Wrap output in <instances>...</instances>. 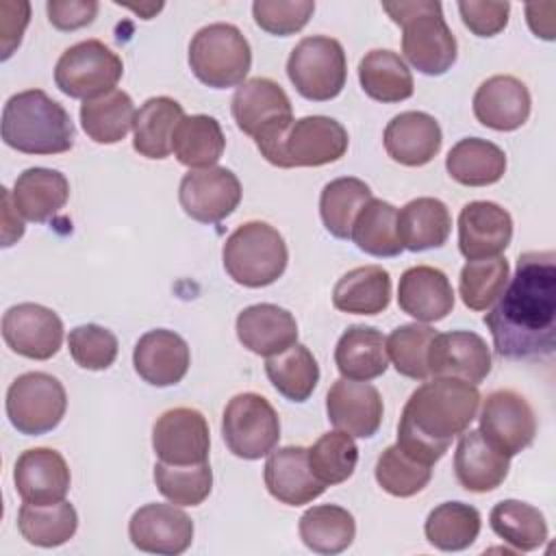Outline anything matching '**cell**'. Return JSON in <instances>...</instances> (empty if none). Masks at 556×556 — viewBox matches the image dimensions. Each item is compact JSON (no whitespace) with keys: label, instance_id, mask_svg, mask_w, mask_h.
I'll use <instances>...</instances> for the list:
<instances>
[{"label":"cell","instance_id":"cell-5","mask_svg":"<svg viewBox=\"0 0 556 556\" xmlns=\"http://www.w3.org/2000/svg\"><path fill=\"white\" fill-rule=\"evenodd\" d=\"M237 128L250 135L263 159L276 167L282 163V141L293 124L291 100L271 78L241 83L230 102Z\"/></svg>","mask_w":556,"mask_h":556},{"label":"cell","instance_id":"cell-10","mask_svg":"<svg viewBox=\"0 0 556 556\" xmlns=\"http://www.w3.org/2000/svg\"><path fill=\"white\" fill-rule=\"evenodd\" d=\"M222 437L237 458L258 460L278 445V413L269 400L258 393H237L224 408Z\"/></svg>","mask_w":556,"mask_h":556},{"label":"cell","instance_id":"cell-33","mask_svg":"<svg viewBox=\"0 0 556 556\" xmlns=\"http://www.w3.org/2000/svg\"><path fill=\"white\" fill-rule=\"evenodd\" d=\"M389 302L391 276L382 265L354 267L332 289V306L350 315H378Z\"/></svg>","mask_w":556,"mask_h":556},{"label":"cell","instance_id":"cell-30","mask_svg":"<svg viewBox=\"0 0 556 556\" xmlns=\"http://www.w3.org/2000/svg\"><path fill=\"white\" fill-rule=\"evenodd\" d=\"M11 193L15 208L24 219L43 224L65 206L70 182L59 169L28 167L15 178Z\"/></svg>","mask_w":556,"mask_h":556},{"label":"cell","instance_id":"cell-12","mask_svg":"<svg viewBox=\"0 0 556 556\" xmlns=\"http://www.w3.org/2000/svg\"><path fill=\"white\" fill-rule=\"evenodd\" d=\"M480 432L495 450L515 456L534 441L536 417L521 393L497 389L482 402Z\"/></svg>","mask_w":556,"mask_h":556},{"label":"cell","instance_id":"cell-53","mask_svg":"<svg viewBox=\"0 0 556 556\" xmlns=\"http://www.w3.org/2000/svg\"><path fill=\"white\" fill-rule=\"evenodd\" d=\"M30 22V4L0 0V59L7 61L22 43L24 30Z\"/></svg>","mask_w":556,"mask_h":556},{"label":"cell","instance_id":"cell-7","mask_svg":"<svg viewBox=\"0 0 556 556\" xmlns=\"http://www.w3.org/2000/svg\"><path fill=\"white\" fill-rule=\"evenodd\" d=\"M252 65V50L243 33L226 22L200 28L189 43V67L200 83L213 89H228L245 83Z\"/></svg>","mask_w":556,"mask_h":556},{"label":"cell","instance_id":"cell-32","mask_svg":"<svg viewBox=\"0 0 556 556\" xmlns=\"http://www.w3.org/2000/svg\"><path fill=\"white\" fill-rule=\"evenodd\" d=\"M452 215L439 198H415L397 211V237L404 250L424 252L445 245Z\"/></svg>","mask_w":556,"mask_h":556},{"label":"cell","instance_id":"cell-46","mask_svg":"<svg viewBox=\"0 0 556 556\" xmlns=\"http://www.w3.org/2000/svg\"><path fill=\"white\" fill-rule=\"evenodd\" d=\"M306 452L313 476L326 486L345 482L358 463V447L354 437L341 430L321 434Z\"/></svg>","mask_w":556,"mask_h":556},{"label":"cell","instance_id":"cell-18","mask_svg":"<svg viewBox=\"0 0 556 556\" xmlns=\"http://www.w3.org/2000/svg\"><path fill=\"white\" fill-rule=\"evenodd\" d=\"M491 365L486 341L469 330L437 332L428 350V369L434 378H458L478 384L491 374Z\"/></svg>","mask_w":556,"mask_h":556},{"label":"cell","instance_id":"cell-16","mask_svg":"<svg viewBox=\"0 0 556 556\" xmlns=\"http://www.w3.org/2000/svg\"><path fill=\"white\" fill-rule=\"evenodd\" d=\"M2 339L24 358L48 361L61 350L63 321L48 306L22 302L2 315Z\"/></svg>","mask_w":556,"mask_h":556},{"label":"cell","instance_id":"cell-35","mask_svg":"<svg viewBox=\"0 0 556 556\" xmlns=\"http://www.w3.org/2000/svg\"><path fill=\"white\" fill-rule=\"evenodd\" d=\"M358 80L363 91L384 104L408 100L415 91L413 74L404 59L393 50H369L358 63Z\"/></svg>","mask_w":556,"mask_h":556},{"label":"cell","instance_id":"cell-40","mask_svg":"<svg viewBox=\"0 0 556 556\" xmlns=\"http://www.w3.org/2000/svg\"><path fill=\"white\" fill-rule=\"evenodd\" d=\"M265 374L271 387L289 402H306L319 382V365L302 343H293L285 352L269 356L265 361Z\"/></svg>","mask_w":556,"mask_h":556},{"label":"cell","instance_id":"cell-37","mask_svg":"<svg viewBox=\"0 0 556 556\" xmlns=\"http://www.w3.org/2000/svg\"><path fill=\"white\" fill-rule=\"evenodd\" d=\"M226 148L219 122L211 115H185L176 126L172 152L176 161L189 169L213 167Z\"/></svg>","mask_w":556,"mask_h":556},{"label":"cell","instance_id":"cell-31","mask_svg":"<svg viewBox=\"0 0 556 556\" xmlns=\"http://www.w3.org/2000/svg\"><path fill=\"white\" fill-rule=\"evenodd\" d=\"M185 117L182 104L167 96L148 98L132 122V148L146 159H167L176 126Z\"/></svg>","mask_w":556,"mask_h":556},{"label":"cell","instance_id":"cell-44","mask_svg":"<svg viewBox=\"0 0 556 556\" xmlns=\"http://www.w3.org/2000/svg\"><path fill=\"white\" fill-rule=\"evenodd\" d=\"M371 198L369 185L361 178L343 176L330 180L319 195V215L326 230L337 239H350L356 215Z\"/></svg>","mask_w":556,"mask_h":556},{"label":"cell","instance_id":"cell-8","mask_svg":"<svg viewBox=\"0 0 556 556\" xmlns=\"http://www.w3.org/2000/svg\"><path fill=\"white\" fill-rule=\"evenodd\" d=\"M287 76L306 100L326 102L337 98L348 78L343 46L326 35L304 37L287 59Z\"/></svg>","mask_w":556,"mask_h":556},{"label":"cell","instance_id":"cell-1","mask_svg":"<svg viewBox=\"0 0 556 556\" xmlns=\"http://www.w3.org/2000/svg\"><path fill=\"white\" fill-rule=\"evenodd\" d=\"M493 348L510 361L552 356L556 348V254L523 252L497 302L484 315Z\"/></svg>","mask_w":556,"mask_h":556},{"label":"cell","instance_id":"cell-41","mask_svg":"<svg viewBox=\"0 0 556 556\" xmlns=\"http://www.w3.org/2000/svg\"><path fill=\"white\" fill-rule=\"evenodd\" d=\"M493 532L517 552H534L547 541L543 513L521 500H502L489 515Z\"/></svg>","mask_w":556,"mask_h":556},{"label":"cell","instance_id":"cell-4","mask_svg":"<svg viewBox=\"0 0 556 556\" xmlns=\"http://www.w3.org/2000/svg\"><path fill=\"white\" fill-rule=\"evenodd\" d=\"M382 9L402 26V52L426 76H441L456 63L458 46L437 0L384 2Z\"/></svg>","mask_w":556,"mask_h":556},{"label":"cell","instance_id":"cell-36","mask_svg":"<svg viewBox=\"0 0 556 556\" xmlns=\"http://www.w3.org/2000/svg\"><path fill=\"white\" fill-rule=\"evenodd\" d=\"M300 539L302 543L324 556L345 552L356 536V521L352 513L337 504L311 506L300 517Z\"/></svg>","mask_w":556,"mask_h":556},{"label":"cell","instance_id":"cell-48","mask_svg":"<svg viewBox=\"0 0 556 556\" xmlns=\"http://www.w3.org/2000/svg\"><path fill=\"white\" fill-rule=\"evenodd\" d=\"M154 482L163 497L176 506H198L213 489V471L208 463L200 465H154Z\"/></svg>","mask_w":556,"mask_h":556},{"label":"cell","instance_id":"cell-2","mask_svg":"<svg viewBox=\"0 0 556 556\" xmlns=\"http://www.w3.org/2000/svg\"><path fill=\"white\" fill-rule=\"evenodd\" d=\"M480 391L458 378H434L417 387L397 424V445L424 465L439 463L476 419Z\"/></svg>","mask_w":556,"mask_h":556},{"label":"cell","instance_id":"cell-3","mask_svg":"<svg viewBox=\"0 0 556 556\" xmlns=\"http://www.w3.org/2000/svg\"><path fill=\"white\" fill-rule=\"evenodd\" d=\"M70 113L41 89L11 96L2 109V141L24 154H61L74 146Z\"/></svg>","mask_w":556,"mask_h":556},{"label":"cell","instance_id":"cell-39","mask_svg":"<svg viewBox=\"0 0 556 556\" xmlns=\"http://www.w3.org/2000/svg\"><path fill=\"white\" fill-rule=\"evenodd\" d=\"M76 528L78 513L65 500L54 504L24 502L17 513V530L22 539L37 547H59L76 534Z\"/></svg>","mask_w":556,"mask_h":556},{"label":"cell","instance_id":"cell-13","mask_svg":"<svg viewBox=\"0 0 556 556\" xmlns=\"http://www.w3.org/2000/svg\"><path fill=\"white\" fill-rule=\"evenodd\" d=\"M152 447L156 458L167 465L208 463L211 432L206 417L189 406L165 410L152 426Z\"/></svg>","mask_w":556,"mask_h":556},{"label":"cell","instance_id":"cell-43","mask_svg":"<svg viewBox=\"0 0 556 556\" xmlns=\"http://www.w3.org/2000/svg\"><path fill=\"white\" fill-rule=\"evenodd\" d=\"M480 513L465 502H443L430 510L424 532L430 545L441 552H463L480 534Z\"/></svg>","mask_w":556,"mask_h":556},{"label":"cell","instance_id":"cell-38","mask_svg":"<svg viewBox=\"0 0 556 556\" xmlns=\"http://www.w3.org/2000/svg\"><path fill=\"white\" fill-rule=\"evenodd\" d=\"M132 98L122 89H111L96 98L83 100L80 124L85 135L96 143L122 141L135 122Z\"/></svg>","mask_w":556,"mask_h":556},{"label":"cell","instance_id":"cell-9","mask_svg":"<svg viewBox=\"0 0 556 556\" xmlns=\"http://www.w3.org/2000/svg\"><path fill=\"white\" fill-rule=\"evenodd\" d=\"M4 404L7 417L20 434L39 437L54 430L65 417L67 393L52 374L28 371L9 384Z\"/></svg>","mask_w":556,"mask_h":556},{"label":"cell","instance_id":"cell-52","mask_svg":"<svg viewBox=\"0 0 556 556\" xmlns=\"http://www.w3.org/2000/svg\"><path fill=\"white\" fill-rule=\"evenodd\" d=\"M463 24L476 37H495L508 24L510 2H480V0H460L458 2Z\"/></svg>","mask_w":556,"mask_h":556},{"label":"cell","instance_id":"cell-21","mask_svg":"<svg viewBox=\"0 0 556 556\" xmlns=\"http://www.w3.org/2000/svg\"><path fill=\"white\" fill-rule=\"evenodd\" d=\"M13 482L24 502L54 504L65 500L72 476L61 452L52 447H30L17 456Z\"/></svg>","mask_w":556,"mask_h":556},{"label":"cell","instance_id":"cell-28","mask_svg":"<svg viewBox=\"0 0 556 556\" xmlns=\"http://www.w3.org/2000/svg\"><path fill=\"white\" fill-rule=\"evenodd\" d=\"M510 469V456L495 450L480 430H465L454 452L456 480L465 491L489 493L497 489Z\"/></svg>","mask_w":556,"mask_h":556},{"label":"cell","instance_id":"cell-6","mask_svg":"<svg viewBox=\"0 0 556 556\" xmlns=\"http://www.w3.org/2000/svg\"><path fill=\"white\" fill-rule=\"evenodd\" d=\"M222 261L237 285L261 289L285 274L289 250L282 235L267 222H245L226 239Z\"/></svg>","mask_w":556,"mask_h":556},{"label":"cell","instance_id":"cell-26","mask_svg":"<svg viewBox=\"0 0 556 556\" xmlns=\"http://www.w3.org/2000/svg\"><path fill=\"white\" fill-rule=\"evenodd\" d=\"M397 304L417 321H441L454 308V289L439 267L415 265L400 278Z\"/></svg>","mask_w":556,"mask_h":556},{"label":"cell","instance_id":"cell-14","mask_svg":"<svg viewBox=\"0 0 556 556\" xmlns=\"http://www.w3.org/2000/svg\"><path fill=\"white\" fill-rule=\"evenodd\" d=\"M348 130L328 115H306L293 119L282 141L280 167H321L339 161L348 152Z\"/></svg>","mask_w":556,"mask_h":556},{"label":"cell","instance_id":"cell-24","mask_svg":"<svg viewBox=\"0 0 556 556\" xmlns=\"http://www.w3.org/2000/svg\"><path fill=\"white\" fill-rule=\"evenodd\" d=\"M263 478L269 495L287 506L311 504L326 491V484L313 476L308 467V452L302 445L271 450Z\"/></svg>","mask_w":556,"mask_h":556},{"label":"cell","instance_id":"cell-51","mask_svg":"<svg viewBox=\"0 0 556 556\" xmlns=\"http://www.w3.org/2000/svg\"><path fill=\"white\" fill-rule=\"evenodd\" d=\"M315 11L313 0H256L252 4L254 22L261 30L278 37L300 33Z\"/></svg>","mask_w":556,"mask_h":556},{"label":"cell","instance_id":"cell-22","mask_svg":"<svg viewBox=\"0 0 556 556\" xmlns=\"http://www.w3.org/2000/svg\"><path fill=\"white\" fill-rule=\"evenodd\" d=\"M189 363L191 354L187 341L165 328L148 330L132 350L135 371L152 387L178 384L187 376Z\"/></svg>","mask_w":556,"mask_h":556},{"label":"cell","instance_id":"cell-55","mask_svg":"<svg viewBox=\"0 0 556 556\" xmlns=\"http://www.w3.org/2000/svg\"><path fill=\"white\" fill-rule=\"evenodd\" d=\"M24 235V219L15 208L13 193L2 187V248L13 245Z\"/></svg>","mask_w":556,"mask_h":556},{"label":"cell","instance_id":"cell-54","mask_svg":"<svg viewBox=\"0 0 556 556\" xmlns=\"http://www.w3.org/2000/svg\"><path fill=\"white\" fill-rule=\"evenodd\" d=\"M98 7L96 0H48L46 13L54 28L78 30L96 20Z\"/></svg>","mask_w":556,"mask_h":556},{"label":"cell","instance_id":"cell-25","mask_svg":"<svg viewBox=\"0 0 556 556\" xmlns=\"http://www.w3.org/2000/svg\"><path fill=\"white\" fill-rule=\"evenodd\" d=\"M387 154L406 167H421L430 163L443 143L439 122L424 111H404L395 115L384 128Z\"/></svg>","mask_w":556,"mask_h":556},{"label":"cell","instance_id":"cell-11","mask_svg":"<svg viewBox=\"0 0 556 556\" xmlns=\"http://www.w3.org/2000/svg\"><path fill=\"white\" fill-rule=\"evenodd\" d=\"M122 74V59L100 39H85L70 46L54 65L56 87L65 96L80 100L115 89Z\"/></svg>","mask_w":556,"mask_h":556},{"label":"cell","instance_id":"cell-50","mask_svg":"<svg viewBox=\"0 0 556 556\" xmlns=\"http://www.w3.org/2000/svg\"><path fill=\"white\" fill-rule=\"evenodd\" d=\"M67 348L74 363L83 369L102 371L117 358V337L98 324H83L70 330Z\"/></svg>","mask_w":556,"mask_h":556},{"label":"cell","instance_id":"cell-27","mask_svg":"<svg viewBox=\"0 0 556 556\" xmlns=\"http://www.w3.org/2000/svg\"><path fill=\"white\" fill-rule=\"evenodd\" d=\"M237 339L258 356H274L298 343L295 317L278 304H252L237 315Z\"/></svg>","mask_w":556,"mask_h":556},{"label":"cell","instance_id":"cell-49","mask_svg":"<svg viewBox=\"0 0 556 556\" xmlns=\"http://www.w3.org/2000/svg\"><path fill=\"white\" fill-rule=\"evenodd\" d=\"M376 482L393 497H410L426 489L432 467L408 456L397 443L389 445L376 460Z\"/></svg>","mask_w":556,"mask_h":556},{"label":"cell","instance_id":"cell-19","mask_svg":"<svg viewBox=\"0 0 556 556\" xmlns=\"http://www.w3.org/2000/svg\"><path fill=\"white\" fill-rule=\"evenodd\" d=\"M326 413L337 430L348 432L350 437L369 439L382 424V395L369 382L339 378L328 389Z\"/></svg>","mask_w":556,"mask_h":556},{"label":"cell","instance_id":"cell-47","mask_svg":"<svg viewBox=\"0 0 556 556\" xmlns=\"http://www.w3.org/2000/svg\"><path fill=\"white\" fill-rule=\"evenodd\" d=\"M434 334L432 326L419 321L393 328L387 337V354L395 371L413 380H426L430 376L428 350Z\"/></svg>","mask_w":556,"mask_h":556},{"label":"cell","instance_id":"cell-23","mask_svg":"<svg viewBox=\"0 0 556 556\" xmlns=\"http://www.w3.org/2000/svg\"><path fill=\"white\" fill-rule=\"evenodd\" d=\"M530 104L528 87L508 74L486 78L473 93L476 119L500 132L521 128L530 117Z\"/></svg>","mask_w":556,"mask_h":556},{"label":"cell","instance_id":"cell-17","mask_svg":"<svg viewBox=\"0 0 556 556\" xmlns=\"http://www.w3.org/2000/svg\"><path fill=\"white\" fill-rule=\"evenodd\" d=\"M132 545L148 554L176 556L193 541V521L176 504H146L128 521Z\"/></svg>","mask_w":556,"mask_h":556},{"label":"cell","instance_id":"cell-29","mask_svg":"<svg viewBox=\"0 0 556 556\" xmlns=\"http://www.w3.org/2000/svg\"><path fill=\"white\" fill-rule=\"evenodd\" d=\"M334 365L341 378L369 382L389 367L387 337L374 326L354 324L337 341Z\"/></svg>","mask_w":556,"mask_h":556},{"label":"cell","instance_id":"cell-34","mask_svg":"<svg viewBox=\"0 0 556 556\" xmlns=\"http://www.w3.org/2000/svg\"><path fill=\"white\" fill-rule=\"evenodd\" d=\"M445 169L458 185L486 187L502 180L506 172V154L493 141L465 137L450 148Z\"/></svg>","mask_w":556,"mask_h":556},{"label":"cell","instance_id":"cell-20","mask_svg":"<svg viewBox=\"0 0 556 556\" xmlns=\"http://www.w3.org/2000/svg\"><path fill=\"white\" fill-rule=\"evenodd\" d=\"M513 239L510 213L489 200H473L458 213V250L467 261L500 256Z\"/></svg>","mask_w":556,"mask_h":556},{"label":"cell","instance_id":"cell-42","mask_svg":"<svg viewBox=\"0 0 556 556\" xmlns=\"http://www.w3.org/2000/svg\"><path fill=\"white\" fill-rule=\"evenodd\" d=\"M350 239L365 254L378 258H391L402 254L397 237V208L391 202L371 198L354 219Z\"/></svg>","mask_w":556,"mask_h":556},{"label":"cell","instance_id":"cell-57","mask_svg":"<svg viewBox=\"0 0 556 556\" xmlns=\"http://www.w3.org/2000/svg\"><path fill=\"white\" fill-rule=\"evenodd\" d=\"M130 11H135V13H139L143 20H150L154 13H159L161 9H163V4L159 2V4H150V7H128Z\"/></svg>","mask_w":556,"mask_h":556},{"label":"cell","instance_id":"cell-15","mask_svg":"<svg viewBox=\"0 0 556 556\" xmlns=\"http://www.w3.org/2000/svg\"><path fill=\"white\" fill-rule=\"evenodd\" d=\"M182 211L200 224L226 219L241 202V182L228 167L189 169L178 187Z\"/></svg>","mask_w":556,"mask_h":556},{"label":"cell","instance_id":"cell-56","mask_svg":"<svg viewBox=\"0 0 556 556\" xmlns=\"http://www.w3.org/2000/svg\"><path fill=\"white\" fill-rule=\"evenodd\" d=\"M545 7L547 4H528L526 7V15H528V24L532 28V33L536 37H543V39H554V20H552V13L556 11V7L552 11L545 13Z\"/></svg>","mask_w":556,"mask_h":556},{"label":"cell","instance_id":"cell-45","mask_svg":"<svg viewBox=\"0 0 556 556\" xmlns=\"http://www.w3.org/2000/svg\"><path fill=\"white\" fill-rule=\"evenodd\" d=\"M510 267L504 256L467 261L460 269L458 293L467 308L489 311L506 289Z\"/></svg>","mask_w":556,"mask_h":556}]
</instances>
